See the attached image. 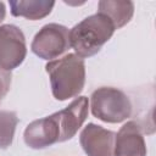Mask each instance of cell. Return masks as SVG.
Masks as SVG:
<instances>
[{
	"instance_id": "obj_1",
	"label": "cell",
	"mask_w": 156,
	"mask_h": 156,
	"mask_svg": "<svg viewBox=\"0 0 156 156\" xmlns=\"http://www.w3.org/2000/svg\"><path fill=\"white\" fill-rule=\"evenodd\" d=\"M49 74L52 96L58 101L77 98L85 84L84 58L71 52L65 56L49 61L45 66Z\"/></svg>"
},
{
	"instance_id": "obj_2",
	"label": "cell",
	"mask_w": 156,
	"mask_h": 156,
	"mask_svg": "<svg viewBox=\"0 0 156 156\" xmlns=\"http://www.w3.org/2000/svg\"><path fill=\"white\" fill-rule=\"evenodd\" d=\"M115 30L116 28L111 20L96 12L85 17L69 29V45L79 57H91L100 52Z\"/></svg>"
},
{
	"instance_id": "obj_3",
	"label": "cell",
	"mask_w": 156,
	"mask_h": 156,
	"mask_svg": "<svg viewBox=\"0 0 156 156\" xmlns=\"http://www.w3.org/2000/svg\"><path fill=\"white\" fill-rule=\"evenodd\" d=\"M89 104L93 116L106 123H121L129 118L133 112L128 95L112 87H101L94 90Z\"/></svg>"
},
{
	"instance_id": "obj_4",
	"label": "cell",
	"mask_w": 156,
	"mask_h": 156,
	"mask_svg": "<svg viewBox=\"0 0 156 156\" xmlns=\"http://www.w3.org/2000/svg\"><path fill=\"white\" fill-rule=\"evenodd\" d=\"M69 48V29L58 23L43 26L30 44L33 54L46 61L58 58Z\"/></svg>"
},
{
	"instance_id": "obj_5",
	"label": "cell",
	"mask_w": 156,
	"mask_h": 156,
	"mask_svg": "<svg viewBox=\"0 0 156 156\" xmlns=\"http://www.w3.org/2000/svg\"><path fill=\"white\" fill-rule=\"evenodd\" d=\"M27 56L26 37L15 24L0 26V68L11 72Z\"/></svg>"
},
{
	"instance_id": "obj_6",
	"label": "cell",
	"mask_w": 156,
	"mask_h": 156,
	"mask_svg": "<svg viewBox=\"0 0 156 156\" xmlns=\"http://www.w3.org/2000/svg\"><path fill=\"white\" fill-rule=\"evenodd\" d=\"M89 112V100L87 96L76 98L67 107L55 112V118L60 128V140H71L85 122Z\"/></svg>"
},
{
	"instance_id": "obj_7",
	"label": "cell",
	"mask_w": 156,
	"mask_h": 156,
	"mask_svg": "<svg viewBox=\"0 0 156 156\" xmlns=\"http://www.w3.org/2000/svg\"><path fill=\"white\" fill-rule=\"evenodd\" d=\"M115 132L88 123L79 134V144L87 156H115Z\"/></svg>"
},
{
	"instance_id": "obj_8",
	"label": "cell",
	"mask_w": 156,
	"mask_h": 156,
	"mask_svg": "<svg viewBox=\"0 0 156 156\" xmlns=\"http://www.w3.org/2000/svg\"><path fill=\"white\" fill-rule=\"evenodd\" d=\"M23 140L30 149L39 150L51 146L60 140V128L55 115L30 122L23 133Z\"/></svg>"
},
{
	"instance_id": "obj_9",
	"label": "cell",
	"mask_w": 156,
	"mask_h": 156,
	"mask_svg": "<svg viewBox=\"0 0 156 156\" xmlns=\"http://www.w3.org/2000/svg\"><path fill=\"white\" fill-rule=\"evenodd\" d=\"M143 129L136 121L126 122L116 133L115 156H146Z\"/></svg>"
},
{
	"instance_id": "obj_10",
	"label": "cell",
	"mask_w": 156,
	"mask_h": 156,
	"mask_svg": "<svg viewBox=\"0 0 156 156\" xmlns=\"http://www.w3.org/2000/svg\"><path fill=\"white\" fill-rule=\"evenodd\" d=\"M10 11L15 17H24L30 21L41 20L49 16L55 1L49 0H10Z\"/></svg>"
},
{
	"instance_id": "obj_11",
	"label": "cell",
	"mask_w": 156,
	"mask_h": 156,
	"mask_svg": "<svg viewBox=\"0 0 156 156\" xmlns=\"http://www.w3.org/2000/svg\"><path fill=\"white\" fill-rule=\"evenodd\" d=\"M98 12L111 20L116 29L130 22L134 15V2L130 0H101L98 4Z\"/></svg>"
},
{
	"instance_id": "obj_12",
	"label": "cell",
	"mask_w": 156,
	"mask_h": 156,
	"mask_svg": "<svg viewBox=\"0 0 156 156\" xmlns=\"http://www.w3.org/2000/svg\"><path fill=\"white\" fill-rule=\"evenodd\" d=\"M18 117L15 111H0V149H7L15 136Z\"/></svg>"
},
{
	"instance_id": "obj_13",
	"label": "cell",
	"mask_w": 156,
	"mask_h": 156,
	"mask_svg": "<svg viewBox=\"0 0 156 156\" xmlns=\"http://www.w3.org/2000/svg\"><path fill=\"white\" fill-rule=\"evenodd\" d=\"M12 82V74L9 71H4L0 68V100L5 98V95L9 93L11 88Z\"/></svg>"
},
{
	"instance_id": "obj_14",
	"label": "cell",
	"mask_w": 156,
	"mask_h": 156,
	"mask_svg": "<svg viewBox=\"0 0 156 156\" xmlns=\"http://www.w3.org/2000/svg\"><path fill=\"white\" fill-rule=\"evenodd\" d=\"M5 16H6V7H5V4L0 1V23L5 20Z\"/></svg>"
}]
</instances>
